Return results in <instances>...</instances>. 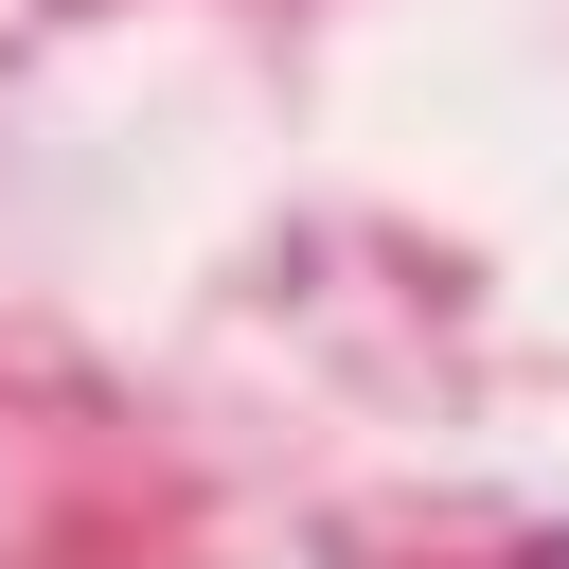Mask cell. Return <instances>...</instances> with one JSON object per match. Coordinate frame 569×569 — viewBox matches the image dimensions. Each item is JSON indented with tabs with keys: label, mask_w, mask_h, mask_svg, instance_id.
I'll return each instance as SVG.
<instances>
[{
	"label": "cell",
	"mask_w": 569,
	"mask_h": 569,
	"mask_svg": "<svg viewBox=\"0 0 569 569\" xmlns=\"http://www.w3.org/2000/svg\"><path fill=\"white\" fill-rule=\"evenodd\" d=\"M516 569H569V533H533V551H516Z\"/></svg>",
	"instance_id": "obj_1"
}]
</instances>
